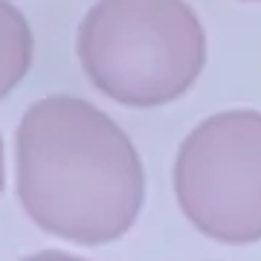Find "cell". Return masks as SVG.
<instances>
[{
    "instance_id": "6",
    "label": "cell",
    "mask_w": 261,
    "mask_h": 261,
    "mask_svg": "<svg viewBox=\"0 0 261 261\" xmlns=\"http://www.w3.org/2000/svg\"><path fill=\"white\" fill-rule=\"evenodd\" d=\"M6 189V142H3V134H0V195Z\"/></svg>"
},
{
    "instance_id": "1",
    "label": "cell",
    "mask_w": 261,
    "mask_h": 261,
    "mask_svg": "<svg viewBox=\"0 0 261 261\" xmlns=\"http://www.w3.org/2000/svg\"><path fill=\"white\" fill-rule=\"evenodd\" d=\"M15 192L47 235L102 247L137 224L145 166L113 116L73 93L41 96L15 128Z\"/></svg>"
},
{
    "instance_id": "3",
    "label": "cell",
    "mask_w": 261,
    "mask_h": 261,
    "mask_svg": "<svg viewBox=\"0 0 261 261\" xmlns=\"http://www.w3.org/2000/svg\"><path fill=\"white\" fill-rule=\"evenodd\" d=\"M174 197L197 232L261 241V111L229 108L197 122L174 157Z\"/></svg>"
},
{
    "instance_id": "5",
    "label": "cell",
    "mask_w": 261,
    "mask_h": 261,
    "mask_svg": "<svg viewBox=\"0 0 261 261\" xmlns=\"http://www.w3.org/2000/svg\"><path fill=\"white\" fill-rule=\"evenodd\" d=\"M20 261H90V258H82V255H73V252H64V250H41Z\"/></svg>"
},
{
    "instance_id": "4",
    "label": "cell",
    "mask_w": 261,
    "mask_h": 261,
    "mask_svg": "<svg viewBox=\"0 0 261 261\" xmlns=\"http://www.w3.org/2000/svg\"><path fill=\"white\" fill-rule=\"evenodd\" d=\"M35 56V35L27 15L12 3L0 0V99L27 79Z\"/></svg>"
},
{
    "instance_id": "2",
    "label": "cell",
    "mask_w": 261,
    "mask_h": 261,
    "mask_svg": "<svg viewBox=\"0 0 261 261\" xmlns=\"http://www.w3.org/2000/svg\"><path fill=\"white\" fill-rule=\"evenodd\" d=\"M75 58L102 96L160 108L200 79L206 32L186 0H96L75 32Z\"/></svg>"
}]
</instances>
